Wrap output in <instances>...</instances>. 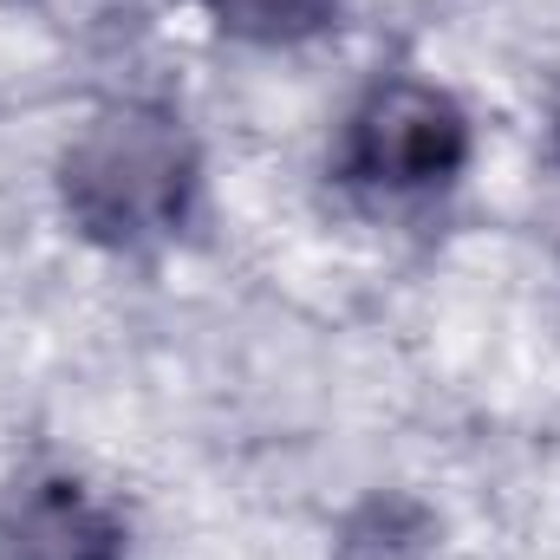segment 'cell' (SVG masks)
<instances>
[{"mask_svg": "<svg viewBox=\"0 0 560 560\" xmlns=\"http://www.w3.org/2000/svg\"><path fill=\"white\" fill-rule=\"evenodd\" d=\"M66 215L105 248L163 242L196 196V150L163 105H105L59 163Z\"/></svg>", "mask_w": 560, "mask_h": 560, "instance_id": "obj_1", "label": "cell"}, {"mask_svg": "<svg viewBox=\"0 0 560 560\" xmlns=\"http://www.w3.org/2000/svg\"><path fill=\"white\" fill-rule=\"evenodd\" d=\"M463 156H469V118L456 112L450 92L418 79L378 85L346 131V176L378 196L436 189L463 170Z\"/></svg>", "mask_w": 560, "mask_h": 560, "instance_id": "obj_2", "label": "cell"}, {"mask_svg": "<svg viewBox=\"0 0 560 560\" xmlns=\"http://www.w3.org/2000/svg\"><path fill=\"white\" fill-rule=\"evenodd\" d=\"M125 535L66 476H33L0 502V560H118Z\"/></svg>", "mask_w": 560, "mask_h": 560, "instance_id": "obj_3", "label": "cell"}, {"mask_svg": "<svg viewBox=\"0 0 560 560\" xmlns=\"http://www.w3.org/2000/svg\"><path fill=\"white\" fill-rule=\"evenodd\" d=\"M209 20L235 39H255V46H293V39H313L339 0H202Z\"/></svg>", "mask_w": 560, "mask_h": 560, "instance_id": "obj_4", "label": "cell"}]
</instances>
